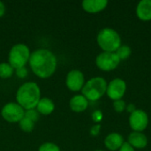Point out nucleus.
Segmentation results:
<instances>
[{
	"label": "nucleus",
	"mask_w": 151,
	"mask_h": 151,
	"mask_svg": "<svg viewBox=\"0 0 151 151\" xmlns=\"http://www.w3.org/2000/svg\"><path fill=\"white\" fill-rule=\"evenodd\" d=\"M28 62L33 73L42 79L50 77L57 68V58L47 49H38L33 51Z\"/></svg>",
	"instance_id": "f257e3e1"
},
{
	"label": "nucleus",
	"mask_w": 151,
	"mask_h": 151,
	"mask_svg": "<svg viewBox=\"0 0 151 151\" xmlns=\"http://www.w3.org/2000/svg\"><path fill=\"white\" fill-rule=\"evenodd\" d=\"M40 99V88L35 82L33 81H28L22 84L16 93L17 104H19L26 111L35 109Z\"/></svg>",
	"instance_id": "f03ea898"
},
{
	"label": "nucleus",
	"mask_w": 151,
	"mask_h": 151,
	"mask_svg": "<svg viewBox=\"0 0 151 151\" xmlns=\"http://www.w3.org/2000/svg\"><path fill=\"white\" fill-rule=\"evenodd\" d=\"M96 42L103 51L115 52L121 45V37L115 29L104 27L97 34Z\"/></svg>",
	"instance_id": "7ed1b4c3"
},
{
	"label": "nucleus",
	"mask_w": 151,
	"mask_h": 151,
	"mask_svg": "<svg viewBox=\"0 0 151 151\" xmlns=\"http://www.w3.org/2000/svg\"><path fill=\"white\" fill-rule=\"evenodd\" d=\"M107 81L103 77H93L85 82L81 92L88 101H97L106 94Z\"/></svg>",
	"instance_id": "20e7f679"
},
{
	"label": "nucleus",
	"mask_w": 151,
	"mask_h": 151,
	"mask_svg": "<svg viewBox=\"0 0 151 151\" xmlns=\"http://www.w3.org/2000/svg\"><path fill=\"white\" fill-rule=\"evenodd\" d=\"M29 48L24 43H17L12 47L8 56V63L14 68L23 67L30 58Z\"/></svg>",
	"instance_id": "39448f33"
},
{
	"label": "nucleus",
	"mask_w": 151,
	"mask_h": 151,
	"mask_svg": "<svg viewBox=\"0 0 151 151\" xmlns=\"http://www.w3.org/2000/svg\"><path fill=\"white\" fill-rule=\"evenodd\" d=\"M120 63V59L115 52L102 51L96 58V66L104 72H111L115 70Z\"/></svg>",
	"instance_id": "423d86ee"
},
{
	"label": "nucleus",
	"mask_w": 151,
	"mask_h": 151,
	"mask_svg": "<svg viewBox=\"0 0 151 151\" xmlns=\"http://www.w3.org/2000/svg\"><path fill=\"white\" fill-rule=\"evenodd\" d=\"M1 114L7 122L19 123L25 116V110L17 103H8L3 107Z\"/></svg>",
	"instance_id": "0eeeda50"
},
{
	"label": "nucleus",
	"mask_w": 151,
	"mask_h": 151,
	"mask_svg": "<svg viewBox=\"0 0 151 151\" xmlns=\"http://www.w3.org/2000/svg\"><path fill=\"white\" fill-rule=\"evenodd\" d=\"M129 126L134 132H143L149 125V116L142 109H136L129 115Z\"/></svg>",
	"instance_id": "6e6552de"
},
{
	"label": "nucleus",
	"mask_w": 151,
	"mask_h": 151,
	"mask_svg": "<svg viewBox=\"0 0 151 151\" xmlns=\"http://www.w3.org/2000/svg\"><path fill=\"white\" fill-rule=\"evenodd\" d=\"M126 91L127 82L120 78H115L107 84L106 95L112 101L122 99L126 94Z\"/></svg>",
	"instance_id": "1a4fd4ad"
},
{
	"label": "nucleus",
	"mask_w": 151,
	"mask_h": 151,
	"mask_svg": "<svg viewBox=\"0 0 151 151\" xmlns=\"http://www.w3.org/2000/svg\"><path fill=\"white\" fill-rule=\"evenodd\" d=\"M65 84L71 91L76 92L81 90L85 84V77L83 73L77 69L70 71L66 75Z\"/></svg>",
	"instance_id": "9d476101"
},
{
	"label": "nucleus",
	"mask_w": 151,
	"mask_h": 151,
	"mask_svg": "<svg viewBox=\"0 0 151 151\" xmlns=\"http://www.w3.org/2000/svg\"><path fill=\"white\" fill-rule=\"evenodd\" d=\"M127 142L134 150L145 149L148 145V138L142 132H132L129 134Z\"/></svg>",
	"instance_id": "9b49d317"
},
{
	"label": "nucleus",
	"mask_w": 151,
	"mask_h": 151,
	"mask_svg": "<svg viewBox=\"0 0 151 151\" xmlns=\"http://www.w3.org/2000/svg\"><path fill=\"white\" fill-rule=\"evenodd\" d=\"M125 141L119 133H111L104 139V146L110 151H118L124 144Z\"/></svg>",
	"instance_id": "f8f14e48"
},
{
	"label": "nucleus",
	"mask_w": 151,
	"mask_h": 151,
	"mask_svg": "<svg viewBox=\"0 0 151 151\" xmlns=\"http://www.w3.org/2000/svg\"><path fill=\"white\" fill-rule=\"evenodd\" d=\"M108 5L107 0H84L81 6L84 11L89 13H96L104 11Z\"/></svg>",
	"instance_id": "ddd939ff"
},
{
	"label": "nucleus",
	"mask_w": 151,
	"mask_h": 151,
	"mask_svg": "<svg viewBox=\"0 0 151 151\" xmlns=\"http://www.w3.org/2000/svg\"><path fill=\"white\" fill-rule=\"evenodd\" d=\"M136 16L142 21L151 20V0H142L135 9Z\"/></svg>",
	"instance_id": "4468645a"
},
{
	"label": "nucleus",
	"mask_w": 151,
	"mask_h": 151,
	"mask_svg": "<svg viewBox=\"0 0 151 151\" xmlns=\"http://www.w3.org/2000/svg\"><path fill=\"white\" fill-rule=\"evenodd\" d=\"M69 106L74 112H82L87 110L88 106V101L83 95H76L71 98Z\"/></svg>",
	"instance_id": "2eb2a0df"
},
{
	"label": "nucleus",
	"mask_w": 151,
	"mask_h": 151,
	"mask_svg": "<svg viewBox=\"0 0 151 151\" xmlns=\"http://www.w3.org/2000/svg\"><path fill=\"white\" fill-rule=\"evenodd\" d=\"M55 110V104L53 101L48 97H42L40 99L36 105V111L39 114L50 115Z\"/></svg>",
	"instance_id": "dca6fc26"
},
{
	"label": "nucleus",
	"mask_w": 151,
	"mask_h": 151,
	"mask_svg": "<svg viewBox=\"0 0 151 151\" xmlns=\"http://www.w3.org/2000/svg\"><path fill=\"white\" fill-rule=\"evenodd\" d=\"M14 72V68L9 63H1L0 64V78L8 79L10 78Z\"/></svg>",
	"instance_id": "f3484780"
},
{
	"label": "nucleus",
	"mask_w": 151,
	"mask_h": 151,
	"mask_svg": "<svg viewBox=\"0 0 151 151\" xmlns=\"http://www.w3.org/2000/svg\"><path fill=\"white\" fill-rule=\"evenodd\" d=\"M115 53L117 54V56L119 57V58L121 60H127V58H129V57L132 54V50L131 47H129L128 45H120V47L115 51Z\"/></svg>",
	"instance_id": "a211bd4d"
},
{
	"label": "nucleus",
	"mask_w": 151,
	"mask_h": 151,
	"mask_svg": "<svg viewBox=\"0 0 151 151\" xmlns=\"http://www.w3.org/2000/svg\"><path fill=\"white\" fill-rule=\"evenodd\" d=\"M19 127L21 130H23L24 132H31L34 130L35 128V122H33L32 120H30L29 119L26 118L24 116V118L19 122Z\"/></svg>",
	"instance_id": "6ab92c4d"
},
{
	"label": "nucleus",
	"mask_w": 151,
	"mask_h": 151,
	"mask_svg": "<svg viewBox=\"0 0 151 151\" xmlns=\"http://www.w3.org/2000/svg\"><path fill=\"white\" fill-rule=\"evenodd\" d=\"M38 151H60L59 147L52 142H45L39 147Z\"/></svg>",
	"instance_id": "aec40b11"
},
{
	"label": "nucleus",
	"mask_w": 151,
	"mask_h": 151,
	"mask_svg": "<svg viewBox=\"0 0 151 151\" xmlns=\"http://www.w3.org/2000/svg\"><path fill=\"white\" fill-rule=\"evenodd\" d=\"M126 108H127V104L124 100L119 99L117 101H113V109L116 112L121 113L124 111H126Z\"/></svg>",
	"instance_id": "412c9836"
},
{
	"label": "nucleus",
	"mask_w": 151,
	"mask_h": 151,
	"mask_svg": "<svg viewBox=\"0 0 151 151\" xmlns=\"http://www.w3.org/2000/svg\"><path fill=\"white\" fill-rule=\"evenodd\" d=\"M25 117L29 119L33 122H36L39 119V113L35 109L27 110V111H25Z\"/></svg>",
	"instance_id": "4be33fe9"
},
{
	"label": "nucleus",
	"mask_w": 151,
	"mask_h": 151,
	"mask_svg": "<svg viewBox=\"0 0 151 151\" xmlns=\"http://www.w3.org/2000/svg\"><path fill=\"white\" fill-rule=\"evenodd\" d=\"M103 118H104V115L100 110H96L92 113V119L96 124H99L103 120Z\"/></svg>",
	"instance_id": "5701e85b"
},
{
	"label": "nucleus",
	"mask_w": 151,
	"mask_h": 151,
	"mask_svg": "<svg viewBox=\"0 0 151 151\" xmlns=\"http://www.w3.org/2000/svg\"><path fill=\"white\" fill-rule=\"evenodd\" d=\"M15 73L16 75L20 78V79H24L27 77V69L26 68V66H23V67H19L18 69H15Z\"/></svg>",
	"instance_id": "b1692460"
},
{
	"label": "nucleus",
	"mask_w": 151,
	"mask_h": 151,
	"mask_svg": "<svg viewBox=\"0 0 151 151\" xmlns=\"http://www.w3.org/2000/svg\"><path fill=\"white\" fill-rule=\"evenodd\" d=\"M101 131V125L100 124H96L94 125L91 129H90V134L92 136H97Z\"/></svg>",
	"instance_id": "393cba45"
},
{
	"label": "nucleus",
	"mask_w": 151,
	"mask_h": 151,
	"mask_svg": "<svg viewBox=\"0 0 151 151\" xmlns=\"http://www.w3.org/2000/svg\"><path fill=\"white\" fill-rule=\"evenodd\" d=\"M118 151H136L127 142H125L124 144L121 146V148Z\"/></svg>",
	"instance_id": "a878e982"
},
{
	"label": "nucleus",
	"mask_w": 151,
	"mask_h": 151,
	"mask_svg": "<svg viewBox=\"0 0 151 151\" xmlns=\"http://www.w3.org/2000/svg\"><path fill=\"white\" fill-rule=\"evenodd\" d=\"M135 110H136V107H135V105H134V104H129L128 105H127L126 111H127V112H129L130 114H131L132 112H134Z\"/></svg>",
	"instance_id": "bb28decb"
},
{
	"label": "nucleus",
	"mask_w": 151,
	"mask_h": 151,
	"mask_svg": "<svg viewBox=\"0 0 151 151\" xmlns=\"http://www.w3.org/2000/svg\"><path fill=\"white\" fill-rule=\"evenodd\" d=\"M5 12V6L3 2L0 1V17H2Z\"/></svg>",
	"instance_id": "cd10ccee"
},
{
	"label": "nucleus",
	"mask_w": 151,
	"mask_h": 151,
	"mask_svg": "<svg viewBox=\"0 0 151 151\" xmlns=\"http://www.w3.org/2000/svg\"><path fill=\"white\" fill-rule=\"evenodd\" d=\"M95 151H104V150H95Z\"/></svg>",
	"instance_id": "c85d7f7f"
}]
</instances>
